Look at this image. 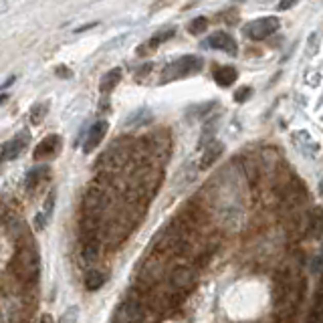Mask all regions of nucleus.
Masks as SVG:
<instances>
[{
	"mask_svg": "<svg viewBox=\"0 0 323 323\" xmlns=\"http://www.w3.org/2000/svg\"><path fill=\"white\" fill-rule=\"evenodd\" d=\"M47 216L43 214V212H38L36 216H34V226H36V230H45V226H47Z\"/></svg>",
	"mask_w": 323,
	"mask_h": 323,
	"instance_id": "22",
	"label": "nucleus"
},
{
	"mask_svg": "<svg viewBox=\"0 0 323 323\" xmlns=\"http://www.w3.org/2000/svg\"><path fill=\"white\" fill-rule=\"evenodd\" d=\"M49 166H36V168H32L31 172L27 174V178H25V188L31 192V190H34L47 176H49Z\"/></svg>",
	"mask_w": 323,
	"mask_h": 323,
	"instance_id": "11",
	"label": "nucleus"
},
{
	"mask_svg": "<svg viewBox=\"0 0 323 323\" xmlns=\"http://www.w3.org/2000/svg\"><path fill=\"white\" fill-rule=\"evenodd\" d=\"M77 319H79V307H77V305H71L63 315H61L59 323H75Z\"/></svg>",
	"mask_w": 323,
	"mask_h": 323,
	"instance_id": "18",
	"label": "nucleus"
},
{
	"mask_svg": "<svg viewBox=\"0 0 323 323\" xmlns=\"http://www.w3.org/2000/svg\"><path fill=\"white\" fill-rule=\"evenodd\" d=\"M14 79H16V77H10V79H8V81H6L4 85H0V91H2V89H6L8 85H12V83H14Z\"/></svg>",
	"mask_w": 323,
	"mask_h": 323,
	"instance_id": "24",
	"label": "nucleus"
},
{
	"mask_svg": "<svg viewBox=\"0 0 323 323\" xmlns=\"http://www.w3.org/2000/svg\"><path fill=\"white\" fill-rule=\"evenodd\" d=\"M45 115H47V103H38V105H34V107H32V113H31V124L32 126L41 124Z\"/></svg>",
	"mask_w": 323,
	"mask_h": 323,
	"instance_id": "17",
	"label": "nucleus"
},
{
	"mask_svg": "<svg viewBox=\"0 0 323 323\" xmlns=\"http://www.w3.org/2000/svg\"><path fill=\"white\" fill-rule=\"evenodd\" d=\"M253 91H251V87H240L236 93H234V101H238V103H243V101H247L249 95H251Z\"/></svg>",
	"mask_w": 323,
	"mask_h": 323,
	"instance_id": "21",
	"label": "nucleus"
},
{
	"mask_svg": "<svg viewBox=\"0 0 323 323\" xmlns=\"http://www.w3.org/2000/svg\"><path fill=\"white\" fill-rule=\"evenodd\" d=\"M81 257H83V260H85L87 265H91L93 260H97V257H99V243H97L95 238H87V240H83Z\"/></svg>",
	"mask_w": 323,
	"mask_h": 323,
	"instance_id": "12",
	"label": "nucleus"
},
{
	"mask_svg": "<svg viewBox=\"0 0 323 323\" xmlns=\"http://www.w3.org/2000/svg\"><path fill=\"white\" fill-rule=\"evenodd\" d=\"M220 154H223V146L214 142V146H208V148L204 150V156H202V164H200V166H202V168H208Z\"/></svg>",
	"mask_w": 323,
	"mask_h": 323,
	"instance_id": "14",
	"label": "nucleus"
},
{
	"mask_svg": "<svg viewBox=\"0 0 323 323\" xmlns=\"http://www.w3.org/2000/svg\"><path fill=\"white\" fill-rule=\"evenodd\" d=\"M57 73H59V75H65V77H71V71H67V69H63V67L57 69Z\"/></svg>",
	"mask_w": 323,
	"mask_h": 323,
	"instance_id": "25",
	"label": "nucleus"
},
{
	"mask_svg": "<svg viewBox=\"0 0 323 323\" xmlns=\"http://www.w3.org/2000/svg\"><path fill=\"white\" fill-rule=\"evenodd\" d=\"M206 25H208V21L204 16H198V18H194L192 23L188 25V31L192 32V34H200V32L206 29Z\"/></svg>",
	"mask_w": 323,
	"mask_h": 323,
	"instance_id": "19",
	"label": "nucleus"
},
{
	"mask_svg": "<svg viewBox=\"0 0 323 323\" xmlns=\"http://www.w3.org/2000/svg\"><path fill=\"white\" fill-rule=\"evenodd\" d=\"M142 321V309L137 303H122V307L115 313V323H139Z\"/></svg>",
	"mask_w": 323,
	"mask_h": 323,
	"instance_id": "8",
	"label": "nucleus"
},
{
	"mask_svg": "<svg viewBox=\"0 0 323 323\" xmlns=\"http://www.w3.org/2000/svg\"><path fill=\"white\" fill-rule=\"evenodd\" d=\"M107 129H109V124H107L105 119L95 122V124L89 128L87 135H85V142H83V152H85V154H91L93 150L99 148V144H101L103 137L107 135Z\"/></svg>",
	"mask_w": 323,
	"mask_h": 323,
	"instance_id": "6",
	"label": "nucleus"
},
{
	"mask_svg": "<svg viewBox=\"0 0 323 323\" xmlns=\"http://www.w3.org/2000/svg\"><path fill=\"white\" fill-rule=\"evenodd\" d=\"M214 79H216V83L220 85V87H228L234 79H236V69L234 67H220V69H216V73H214Z\"/></svg>",
	"mask_w": 323,
	"mask_h": 323,
	"instance_id": "13",
	"label": "nucleus"
},
{
	"mask_svg": "<svg viewBox=\"0 0 323 323\" xmlns=\"http://www.w3.org/2000/svg\"><path fill=\"white\" fill-rule=\"evenodd\" d=\"M319 51V34L317 32H311L309 38H307V45H305V59H313Z\"/></svg>",
	"mask_w": 323,
	"mask_h": 323,
	"instance_id": "15",
	"label": "nucleus"
},
{
	"mask_svg": "<svg viewBox=\"0 0 323 323\" xmlns=\"http://www.w3.org/2000/svg\"><path fill=\"white\" fill-rule=\"evenodd\" d=\"M29 142H31L29 131H23V133H16V135H14L12 139H8L6 144H2V146H0V164H2V162L16 160V158L25 152V148L29 146Z\"/></svg>",
	"mask_w": 323,
	"mask_h": 323,
	"instance_id": "4",
	"label": "nucleus"
},
{
	"mask_svg": "<svg viewBox=\"0 0 323 323\" xmlns=\"http://www.w3.org/2000/svg\"><path fill=\"white\" fill-rule=\"evenodd\" d=\"M41 323H53V319H51V315H43V317H41Z\"/></svg>",
	"mask_w": 323,
	"mask_h": 323,
	"instance_id": "26",
	"label": "nucleus"
},
{
	"mask_svg": "<svg viewBox=\"0 0 323 323\" xmlns=\"http://www.w3.org/2000/svg\"><path fill=\"white\" fill-rule=\"evenodd\" d=\"M279 18L277 16H263V18H255L249 25H245V34L253 41H263L269 34L279 31Z\"/></svg>",
	"mask_w": 323,
	"mask_h": 323,
	"instance_id": "3",
	"label": "nucleus"
},
{
	"mask_svg": "<svg viewBox=\"0 0 323 323\" xmlns=\"http://www.w3.org/2000/svg\"><path fill=\"white\" fill-rule=\"evenodd\" d=\"M202 67V61L194 55H188V57H182L174 63H170L166 69H164V75L162 79L164 81H174V79H180V77H186L190 73H196L198 69Z\"/></svg>",
	"mask_w": 323,
	"mask_h": 323,
	"instance_id": "2",
	"label": "nucleus"
},
{
	"mask_svg": "<svg viewBox=\"0 0 323 323\" xmlns=\"http://www.w3.org/2000/svg\"><path fill=\"white\" fill-rule=\"evenodd\" d=\"M202 47H206V49H220V51H225L228 55H236V43H234V38L228 32H214L212 36H208L202 43Z\"/></svg>",
	"mask_w": 323,
	"mask_h": 323,
	"instance_id": "7",
	"label": "nucleus"
},
{
	"mask_svg": "<svg viewBox=\"0 0 323 323\" xmlns=\"http://www.w3.org/2000/svg\"><path fill=\"white\" fill-rule=\"evenodd\" d=\"M105 281H107V275L103 273V271H99V269H89L87 273H85V279H83V283H85V289L87 291H99L103 285H105Z\"/></svg>",
	"mask_w": 323,
	"mask_h": 323,
	"instance_id": "10",
	"label": "nucleus"
},
{
	"mask_svg": "<svg viewBox=\"0 0 323 323\" xmlns=\"http://www.w3.org/2000/svg\"><path fill=\"white\" fill-rule=\"evenodd\" d=\"M12 271L25 283L34 281L38 275V251L34 247H23L12 260Z\"/></svg>",
	"mask_w": 323,
	"mask_h": 323,
	"instance_id": "1",
	"label": "nucleus"
},
{
	"mask_svg": "<svg viewBox=\"0 0 323 323\" xmlns=\"http://www.w3.org/2000/svg\"><path fill=\"white\" fill-rule=\"evenodd\" d=\"M174 32H176L174 29H168V31H164V32H158V34H156L154 38H150V41H148V43H146L144 47H148V49L152 51V49H156V47H158L160 43H164V41H168L170 36H174Z\"/></svg>",
	"mask_w": 323,
	"mask_h": 323,
	"instance_id": "16",
	"label": "nucleus"
},
{
	"mask_svg": "<svg viewBox=\"0 0 323 323\" xmlns=\"http://www.w3.org/2000/svg\"><path fill=\"white\" fill-rule=\"evenodd\" d=\"M291 6H293V2H281V4H279V10H287Z\"/></svg>",
	"mask_w": 323,
	"mask_h": 323,
	"instance_id": "23",
	"label": "nucleus"
},
{
	"mask_svg": "<svg viewBox=\"0 0 323 323\" xmlns=\"http://www.w3.org/2000/svg\"><path fill=\"white\" fill-rule=\"evenodd\" d=\"M6 99H8V95H6V93H4V95H0V103H2V101H6Z\"/></svg>",
	"mask_w": 323,
	"mask_h": 323,
	"instance_id": "27",
	"label": "nucleus"
},
{
	"mask_svg": "<svg viewBox=\"0 0 323 323\" xmlns=\"http://www.w3.org/2000/svg\"><path fill=\"white\" fill-rule=\"evenodd\" d=\"M119 81H122V69H111V71H107V73L101 77L99 91H101L103 95H107V93H111V91L117 87Z\"/></svg>",
	"mask_w": 323,
	"mask_h": 323,
	"instance_id": "9",
	"label": "nucleus"
},
{
	"mask_svg": "<svg viewBox=\"0 0 323 323\" xmlns=\"http://www.w3.org/2000/svg\"><path fill=\"white\" fill-rule=\"evenodd\" d=\"M53 206H55V192H51L45 200V206H43V214L49 218L53 214Z\"/></svg>",
	"mask_w": 323,
	"mask_h": 323,
	"instance_id": "20",
	"label": "nucleus"
},
{
	"mask_svg": "<svg viewBox=\"0 0 323 323\" xmlns=\"http://www.w3.org/2000/svg\"><path fill=\"white\" fill-rule=\"evenodd\" d=\"M59 148H61V137H59L57 133H51V135L43 137V139L36 144V148H34V152H32V158H34V160H51V158L59 152Z\"/></svg>",
	"mask_w": 323,
	"mask_h": 323,
	"instance_id": "5",
	"label": "nucleus"
}]
</instances>
